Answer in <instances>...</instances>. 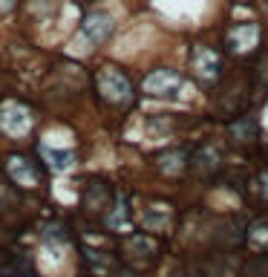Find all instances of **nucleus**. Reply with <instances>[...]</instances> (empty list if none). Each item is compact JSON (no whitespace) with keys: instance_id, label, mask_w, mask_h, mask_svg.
<instances>
[{"instance_id":"f03ea898","label":"nucleus","mask_w":268,"mask_h":277,"mask_svg":"<svg viewBox=\"0 0 268 277\" xmlns=\"http://www.w3.org/2000/svg\"><path fill=\"white\" fill-rule=\"evenodd\" d=\"M38 127V113L29 107L23 99L6 96L0 99V136L9 139V142H20L29 139Z\"/></svg>"},{"instance_id":"9b49d317","label":"nucleus","mask_w":268,"mask_h":277,"mask_svg":"<svg viewBox=\"0 0 268 277\" xmlns=\"http://www.w3.org/2000/svg\"><path fill=\"white\" fill-rule=\"evenodd\" d=\"M113 29H116V20L110 18V12H104V9L87 12L84 20H81V35L87 38L92 46L107 44V38L113 35Z\"/></svg>"},{"instance_id":"ddd939ff","label":"nucleus","mask_w":268,"mask_h":277,"mask_svg":"<svg viewBox=\"0 0 268 277\" xmlns=\"http://www.w3.org/2000/svg\"><path fill=\"white\" fill-rule=\"evenodd\" d=\"M84 266H87L89 277H110L116 268H121L110 251L101 249H84Z\"/></svg>"},{"instance_id":"412c9836","label":"nucleus","mask_w":268,"mask_h":277,"mask_svg":"<svg viewBox=\"0 0 268 277\" xmlns=\"http://www.w3.org/2000/svg\"><path fill=\"white\" fill-rule=\"evenodd\" d=\"M254 188H257L259 199H262V202H268V170L257 173V179H254Z\"/></svg>"},{"instance_id":"1a4fd4ad","label":"nucleus","mask_w":268,"mask_h":277,"mask_svg":"<svg viewBox=\"0 0 268 277\" xmlns=\"http://www.w3.org/2000/svg\"><path fill=\"white\" fill-rule=\"evenodd\" d=\"M113 202H116V191L104 179H92L87 188H84V194H81V208L92 217H98V214L104 217L113 208Z\"/></svg>"},{"instance_id":"2eb2a0df","label":"nucleus","mask_w":268,"mask_h":277,"mask_svg":"<svg viewBox=\"0 0 268 277\" xmlns=\"http://www.w3.org/2000/svg\"><path fill=\"white\" fill-rule=\"evenodd\" d=\"M130 223H133L130 202H127V197H121V194H118L116 202H113V208L104 214V225H107V228H113V231H124V228H130Z\"/></svg>"},{"instance_id":"20e7f679","label":"nucleus","mask_w":268,"mask_h":277,"mask_svg":"<svg viewBox=\"0 0 268 277\" xmlns=\"http://www.w3.org/2000/svg\"><path fill=\"white\" fill-rule=\"evenodd\" d=\"M190 75L196 78L199 87L214 89L225 75V58L216 46L193 44L190 46Z\"/></svg>"},{"instance_id":"6e6552de","label":"nucleus","mask_w":268,"mask_h":277,"mask_svg":"<svg viewBox=\"0 0 268 277\" xmlns=\"http://www.w3.org/2000/svg\"><path fill=\"white\" fill-rule=\"evenodd\" d=\"M214 245L222 251H233V249H242L248 242V223L242 217L231 214V217H222L214 228Z\"/></svg>"},{"instance_id":"423d86ee","label":"nucleus","mask_w":268,"mask_h":277,"mask_svg":"<svg viewBox=\"0 0 268 277\" xmlns=\"http://www.w3.org/2000/svg\"><path fill=\"white\" fill-rule=\"evenodd\" d=\"M262 44V26L254 23V20H245V23H233L225 35V49L228 55H237V58H245V55H254Z\"/></svg>"},{"instance_id":"39448f33","label":"nucleus","mask_w":268,"mask_h":277,"mask_svg":"<svg viewBox=\"0 0 268 277\" xmlns=\"http://www.w3.org/2000/svg\"><path fill=\"white\" fill-rule=\"evenodd\" d=\"M159 242L156 237L144 231H136V234H127L124 240H121V260H124L127 266L133 268V271H147L159 263Z\"/></svg>"},{"instance_id":"f3484780","label":"nucleus","mask_w":268,"mask_h":277,"mask_svg":"<svg viewBox=\"0 0 268 277\" xmlns=\"http://www.w3.org/2000/svg\"><path fill=\"white\" fill-rule=\"evenodd\" d=\"M38 150H41V156L49 162L52 170H70L72 165H75V153H70V150H52V147H38Z\"/></svg>"},{"instance_id":"7ed1b4c3","label":"nucleus","mask_w":268,"mask_h":277,"mask_svg":"<svg viewBox=\"0 0 268 277\" xmlns=\"http://www.w3.org/2000/svg\"><path fill=\"white\" fill-rule=\"evenodd\" d=\"M0 173L9 179L18 191H38L46 185V168L44 162H38L29 153H9L3 156V168Z\"/></svg>"},{"instance_id":"4468645a","label":"nucleus","mask_w":268,"mask_h":277,"mask_svg":"<svg viewBox=\"0 0 268 277\" xmlns=\"http://www.w3.org/2000/svg\"><path fill=\"white\" fill-rule=\"evenodd\" d=\"M188 162H190L188 147H170V150H161L156 156V168L168 176H179V173L188 170Z\"/></svg>"},{"instance_id":"6ab92c4d","label":"nucleus","mask_w":268,"mask_h":277,"mask_svg":"<svg viewBox=\"0 0 268 277\" xmlns=\"http://www.w3.org/2000/svg\"><path fill=\"white\" fill-rule=\"evenodd\" d=\"M41 237H44L46 245H58V249H61V245L70 242V228L63 223H49L44 231H41Z\"/></svg>"},{"instance_id":"f257e3e1","label":"nucleus","mask_w":268,"mask_h":277,"mask_svg":"<svg viewBox=\"0 0 268 277\" xmlns=\"http://www.w3.org/2000/svg\"><path fill=\"white\" fill-rule=\"evenodd\" d=\"M92 84H95V96L107 107L130 110L136 104V87H133V81H130V75L124 70L113 67V64L98 67L95 75H92Z\"/></svg>"},{"instance_id":"dca6fc26","label":"nucleus","mask_w":268,"mask_h":277,"mask_svg":"<svg viewBox=\"0 0 268 277\" xmlns=\"http://www.w3.org/2000/svg\"><path fill=\"white\" fill-rule=\"evenodd\" d=\"M142 225L147 228V231L164 234L170 225H173V220H170V205H150V208H144Z\"/></svg>"},{"instance_id":"5701e85b","label":"nucleus","mask_w":268,"mask_h":277,"mask_svg":"<svg viewBox=\"0 0 268 277\" xmlns=\"http://www.w3.org/2000/svg\"><path fill=\"white\" fill-rule=\"evenodd\" d=\"M170 277H185V274H170Z\"/></svg>"},{"instance_id":"9d476101","label":"nucleus","mask_w":268,"mask_h":277,"mask_svg":"<svg viewBox=\"0 0 268 277\" xmlns=\"http://www.w3.org/2000/svg\"><path fill=\"white\" fill-rule=\"evenodd\" d=\"M190 176L196 179H214L222 170V153L216 150L214 144H199L190 150V162H188Z\"/></svg>"},{"instance_id":"4be33fe9","label":"nucleus","mask_w":268,"mask_h":277,"mask_svg":"<svg viewBox=\"0 0 268 277\" xmlns=\"http://www.w3.org/2000/svg\"><path fill=\"white\" fill-rule=\"evenodd\" d=\"M18 6V0H0V15H6V12H12Z\"/></svg>"},{"instance_id":"aec40b11","label":"nucleus","mask_w":268,"mask_h":277,"mask_svg":"<svg viewBox=\"0 0 268 277\" xmlns=\"http://www.w3.org/2000/svg\"><path fill=\"white\" fill-rule=\"evenodd\" d=\"M268 240V217H259L257 223L248 225V240Z\"/></svg>"},{"instance_id":"f8f14e48","label":"nucleus","mask_w":268,"mask_h":277,"mask_svg":"<svg viewBox=\"0 0 268 277\" xmlns=\"http://www.w3.org/2000/svg\"><path fill=\"white\" fill-rule=\"evenodd\" d=\"M228 136H231V142L237 147H251V144L259 142V121L254 116H237L228 125Z\"/></svg>"},{"instance_id":"a211bd4d","label":"nucleus","mask_w":268,"mask_h":277,"mask_svg":"<svg viewBox=\"0 0 268 277\" xmlns=\"http://www.w3.org/2000/svg\"><path fill=\"white\" fill-rule=\"evenodd\" d=\"M242 277H268V249L242 263Z\"/></svg>"},{"instance_id":"0eeeda50","label":"nucleus","mask_w":268,"mask_h":277,"mask_svg":"<svg viewBox=\"0 0 268 277\" xmlns=\"http://www.w3.org/2000/svg\"><path fill=\"white\" fill-rule=\"evenodd\" d=\"M185 84V75L173 67H159V70H150L142 78V93L150 96V99H168V96H176Z\"/></svg>"}]
</instances>
